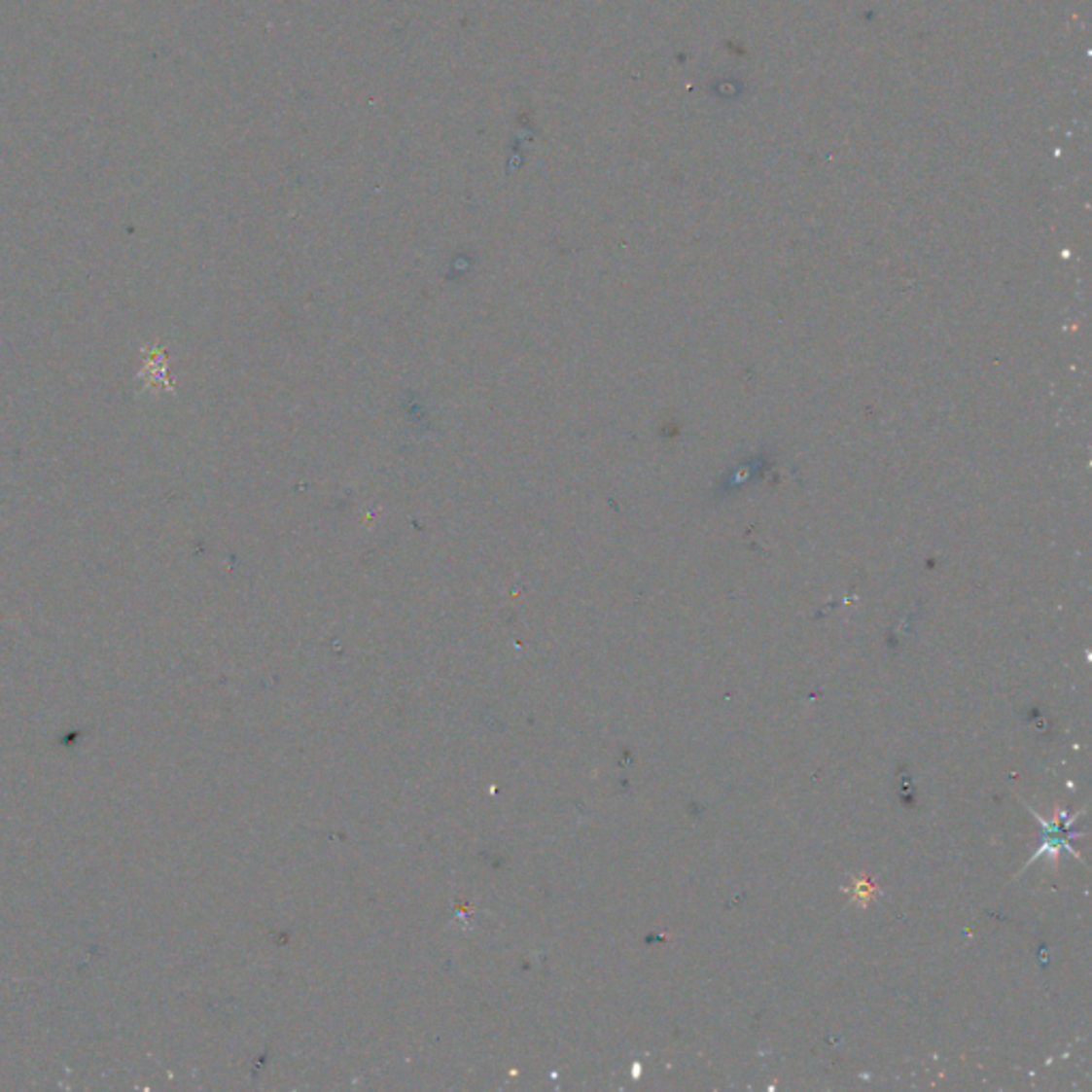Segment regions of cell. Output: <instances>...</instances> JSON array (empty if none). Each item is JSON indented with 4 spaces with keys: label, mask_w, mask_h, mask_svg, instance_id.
Wrapping results in <instances>:
<instances>
[{
    "label": "cell",
    "mask_w": 1092,
    "mask_h": 1092,
    "mask_svg": "<svg viewBox=\"0 0 1092 1092\" xmlns=\"http://www.w3.org/2000/svg\"><path fill=\"white\" fill-rule=\"evenodd\" d=\"M1037 818H1039V815H1037ZM1063 818H1065V813H1063ZM1074 822H1075V818L1058 820V811H1056V818H1054L1052 822H1050V820H1045V818H1039V824L1045 828V841H1043V845L1039 847V852H1037L1035 858H1039V856L1058 858V852H1061V849H1067L1069 854L1077 858L1075 849H1074L1072 845H1069V838L1074 836L1072 830H1069V828H1072Z\"/></svg>",
    "instance_id": "6da1fadb"
}]
</instances>
